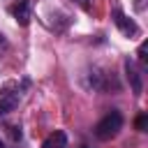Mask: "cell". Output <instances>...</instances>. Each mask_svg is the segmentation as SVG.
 <instances>
[{
	"label": "cell",
	"instance_id": "277c9868",
	"mask_svg": "<svg viewBox=\"0 0 148 148\" xmlns=\"http://www.w3.org/2000/svg\"><path fill=\"white\" fill-rule=\"evenodd\" d=\"M113 23H116V28H118L125 37H136V35H139V25H136L130 16H125L120 9H113Z\"/></svg>",
	"mask_w": 148,
	"mask_h": 148
},
{
	"label": "cell",
	"instance_id": "7c38bea8",
	"mask_svg": "<svg viewBox=\"0 0 148 148\" xmlns=\"http://www.w3.org/2000/svg\"><path fill=\"white\" fill-rule=\"evenodd\" d=\"M0 46H5V39H2V35H0Z\"/></svg>",
	"mask_w": 148,
	"mask_h": 148
},
{
	"label": "cell",
	"instance_id": "5b68a950",
	"mask_svg": "<svg viewBox=\"0 0 148 148\" xmlns=\"http://www.w3.org/2000/svg\"><path fill=\"white\" fill-rule=\"evenodd\" d=\"M125 74H127V81H130V86H132V92L134 95H141L143 92V81H141V72L136 69V65L127 58L125 60Z\"/></svg>",
	"mask_w": 148,
	"mask_h": 148
},
{
	"label": "cell",
	"instance_id": "8fae6325",
	"mask_svg": "<svg viewBox=\"0 0 148 148\" xmlns=\"http://www.w3.org/2000/svg\"><path fill=\"white\" fill-rule=\"evenodd\" d=\"M134 7L136 9H143V0H134Z\"/></svg>",
	"mask_w": 148,
	"mask_h": 148
},
{
	"label": "cell",
	"instance_id": "30bf717a",
	"mask_svg": "<svg viewBox=\"0 0 148 148\" xmlns=\"http://www.w3.org/2000/svg\"><path fill=\"white\" fill-rule=\"evenodd\" d=\"M74 2H76L79 7H83V9H88V7H90V0H74Z\"/></svg>",
	"mask_w": 148,
	"mask_h": 148
},
{
	"label": "cell",
	"instance_id": "7a4b0ae2",
	"mask_svg": "<svg viewBox=\"0 0 148 148\" xmlns=\"http://www.w3.org/2000/svg\"><path fill=\"white\" fill-rule=\"evenodd\" d=\"M18 102H21V95H18V90H14L12 86L2 88V90H0V116H5V113H12V111L18 106Z\"/></svg>",
	"mask_w": 148,
	"mask_h": 148
},
{
	"label": "cell",
	"instance_id": "3957f363",
	"mask_svg": "<svg viewBox=\"0 0 148 148\" xmlns=\"http://www.w3.org/2000/svg\"><path fill=\"white\" fill-rule=\"evenodd\" d=\"M9 12H12V16L16 18L18 25H28L30 18H32V2L30 0H16L9 7Z\"/></svg>",
	"mask_w": 148,
	"mask_h": 148
},
{
	"label": "cell",
	"instance_id": "9c48e42d",
	"mask_svg": "<svg viewBox=\"0 0 148 148\" xmlns=\"http://www.w3.org/2000/svg\"><path fill=\"white\" fill-rule=\"evenodd\" d=\"M146 51H148V44H146V42H141V46H139V51H136V56H139V60H141V62H146Z\"/></svg>",
	"mask_w": 148,
	"mask_h": 148
},
{
	"label": "cell",
	"instance_id": "6da1fadb",
	"mask_svg": "<svg viewBox=\"0 0 148 148\" xmlns=\"http://www.w3.org/2000/svg\"><path fill=\"white\" fill-rule=\"evenodd\" d=\"M120 127H123V116H120V111L111 109V111H109V113L95 125V136L102 139V141L113 139V136L120 132Z\"/></svg>",
	"mask_w": 148,
	"mask_h": 148
},
{
	"label": "cell",
	"instance_id": "ba28073f",
	"mask_svg": "<svg viewBox=\"0 0 148 148\" xmlns=\"http://www.w3.org/2000/svg\"><path fill=\"white\" fill-rule=\"evenodd\" d=\"M134 125H136V130H139V132H146V127H148V113H146V111H141V113L136 116Z\"/></svg>",
	"mask_w": 148,
	"mask_h": 148
},
{
	"label": "cell",
	"instance_id": "8992f818",
	"mask_svg": "<svg viewBox=\"0 0 148 148\" xmlns=\"http://www.w3.org/2000/svg\"><path fill=\"white\" fill-rule=\"evenodd\" d=\"M88 86L95 88V90H109V88H111V83H109V74H104L102 69L92 67L90 74H88ZM113 86L118 88V83H113Z\"/></svg>",
	"mask_w": 148,
	"mask_h": 148
},
{
	"label": "cell",
	"instance_id": "4fadbf2b",
	"mask_svg": "<svg viewBox=\"0 0 148 148\" xmlns=\"http://www.w3.org/2000/svg\"><path fill=\"white\" fill-rule=\"evenodd\" d=\"M0 148H5V143H2V139H0Z\"/></svg>",
	"mask_w": 148,
	"mask_h": 148
},
{
	"label": "cell",
	"instance_id": "52a82bcc",
	"mask_svg": "<svg viewBox=\"0 0 148 148\" xmlns=\"http://www.w3.org/2000/svg\"><path fill=\"white\" fill-rule=\"evenodd\" d=\"M42 148H67V134L62 130H56L53 134H49L42 143Z\"/></svg>",
	"mask_w": 148,
	"mask_h": 148
},
{
	"label": "cell",
	"instance_id": "5bb4252c",
	"mask_svg": "<svg viewBox=\"0 0 148 148\" xmlns=\"http://www.w3.org/2000/svg\"><path fill=\"white\" fill-rule=\"evenodd\" d=\"M81 148H88V146H81Z\"/></svg>",
	"mask_w": 148,
	"mask_h": 148
}]
</instances>
